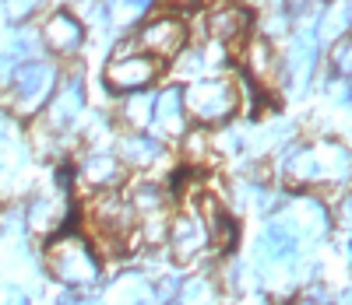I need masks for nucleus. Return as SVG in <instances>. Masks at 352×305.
Here are the masks:
<instances>
[{
  "label": "nucleus",
  "instance_id": "20e7f679",
  "mask_svg": "<svg viewBox=\"0 0 352 305\" xmlns=\"http://www.w3.org/2000/svg\"><path fill=\"white\" fill-rule=\"evenodd\" d=\"M56 91V67L46 60H28V64L14 67L11 74V106L21 116H32L46 109V102Z\"/></svg>",
  "mask_w": 352,
  "mask_h": 305
},
{
  "label": "nucleus",
  "instance_id": "f8f14e48",
  "mask_svg": "<svg viewBox=\"0 0 352 305\" xmlns=\"http://www.w3.org/2000/svg\"><path fill=\"white\" fill-rule=\"evenodd\" d=\"M78 179L85 182L88 190L106 193V190H113L116 182L124 179V165H120V158H116V155H109V151H92V155L81 158Z\"/></svg>",
  "mask_w": 352,
  "mask_h": 305
},
{
  "label": "nucleus",
  "instance_id": "aec40b11",
  "mask_svg": "<svg viewBox=\"0 0 352 305\" xmlns=\"http://www.w3.org/2000/svg\"><path fill=\"white\" fill-rule=\"evenodd\" d=\"M152 109H155V95H148V91H134V95L124 99L120 116H124V123L131 130H144L152 123Z\"/></svg>",
  "mask_w": 352,
  "mask_h": 305
},
{
  "label": "nucleus",
  "instance_id": "412c9836",
  "mask_svg": "<svg viewBox=\"0 0 352 305\" xmlns=\"http://www.w3.org/2000/svg\"><path fill=\"white\" fill-rule=\"evenodd\" d=\"M144 298H148V284L138 273H127L109 288V305H144Z\"/></svg>",
  "mask_w": 352,
  "mask_h": 305
},
{
  "label": "nucleus",
  "instance_id": "b1692460",
  "mask_svg": "<svg viewBox=\"0 0 352 305\" xmlns=\"http://www.w3.org/2000/svg\"><path fill=\"white\" fill-rule=\"evenodd\" d=\"M39 4L43 0H4V14H8V21L21 25V21H28L39 11Z\"/></svg>",
  "mask_w": 352,
  "mask_h": 305
},
{
  "label": "nucleus",
  "instance_id": "4be33fe9",
  "mask_svg": "<svg viewBox=\"0 0 352 305\" xmlns=\"http://www.w3.org/2000/svg\"><path fill=\"white\" fill-rule=\"evenodd\" d=\"M320 25H324V28H317L320 39H342L345 28H352V0H335Z\"/></svg>",
  "mask_w": 352,
  "mask_h": 305
},
{
  "label": "nucleus",
  "instance_id": "c85d7f7f",
  "mask_svg": "<svg viewBox=\"0 0 352 305\" xmlns=\"http://www.w3.org/2000/svg\"><path fill=\"white\" fill-rule=\"evenodd\" d=\"M338 225H342V228H352V197H345V200L338 204Z\"/></svg>",
  "mask_w": 352,
  "mask_h": 305
},
{
  "label": "nucleus",
  "instance_id": "7c9ffc66",
  "mask_svg": "<svg viewBox=\"0 0 352 305\" xmlns=\"http://www.w3.org/2000/svg\"><path fill=\"white\" fill-rule=\"evenodd\" d=\"M345 302H349V305H352V291H349V295H345Z\"/></svg>",
  "mask_w": 352,
  "mask_h": 305
},
{
  "label": "nucleus",
  "instance_id": "39448f33",
  "mask_svg": "<svg viewBox=\"0 0 352 305\" xmlns=\"http://www.w3.org/2000/svg\"><path fill=\"white\" fill-rule=\"evenodd\" d=\"M190 39V28L184 18H176V14H159V18H148L141 28H138V36H134V46L138 53L144 56H152L155 64L159 60H176L184 53Z\"/></svg>",
  "mask_w": 352,
  "mask_h": 305
},
{
  "label": "nucleus",
  "instance_id": "1a4fd4ad",
  "mask_svg": "<svg viewBox=\"0 0 352 305\" xmlns=\"http://www.w3.org/2000/svg\"><path fill=\"white\" fill-rule=\"evenodd\" d=\"M296 239H317L328 232V210L324 204H317V197H296L289 200L285 218H278Z\"/></svg>",
  "mask_w": 352,
  "mask_h": 305
},
{
  "label": "nucleus",
  "instance_id": "6e6552de",
  "mask_svg": "<svg viewBox=\"0 0 352 305\" xmlns=\"http://www.w3.org/2000/svg\"><path fill=\"white\" fill-rule=\"evenodd\" d=\"M85 112V84L78 77H67L64 84H56L53 99L46 102V119L43 123L50 130H67L74 127Z\"/></svg>",
  "mask_w": 352,
  "mask_h": 305
},
{
  "label": "nucleus",
  "instance_id": "6ab92c4d",
  "mask_svg": "<svg viewBox=\"0 0 352 305\" xmlns=\"http://www.w3.org/2000/svg\"><path fill=\"white\" fill-rule=\"evenodd\" d=\"M155 0H106V18L113 28H120V32H127V28H134L138 21H144V14L152 11Z\"/></svg>",
  "mask_w": 352,
  "mask_h": 305
},
{
  "label": "nucleus",
  "instance_id": "a211bd4d",
  "mask_svg": "<svg viewBox=\"0 0 352 305\" xmlns=\"http://www.w3.org/2000/svg\"><path fill=\"white\" fill-rule=\"evenodd\" d=\"M127 204H131L134 215H141L144 221H152V218H162L166 193H162V186H155V182H138V186L131 190V197H127Z\"/></svg>",
  "mask_w": 352,
  "mask_h": 305
},
{
  "label": "nucleus",
  "instance_id": "0eeeda50",
  "mask_svg": "<svg viewBox=\"0 0 352 305\" xmlns=\"http://www.w3.org/2000/svg\"><path fill=\"white\" fill-rule=\"evenodd\" d=\"M39 42L56 56H74L85 46V21L71 11H53L39 28Z\"/></svg>",
  "mask_w": 352,
  "mask_h": 305
},
{
  "label": "nucleus",
  "instance_id": "dca6fc26",
  "mask_svg": "<svg viewBox=\"0 0 352 305\" xmlns=\"http://www.w3.org/2000/svg\"><path fill=\"white\" fill-rule=\"evenodd\" d=\"M296 249H300V239L292 235L282 221H272L268 228H264L261 242H257V256L264 263H289V260H296Z\"/></svg>",
  "mask_w": 352,
  "mask_h": 305
},
{
  "label": "nucleus",
  "instance_id": "a878e982",
  "mask_svg": "<svg viewBox=\"0 0 352 305\" xmlns=\"http://www.w3.org/2000/svg\"><path fill=\"white\" fill-rule=\"evenodd\" d=\"M0 305H28V298L14 284H0Z\"/></svg>",
  "mask_w": 352,
  "mask_h": 305
},
{
  "label": "nucleus",
  "instance_id": "cd10ccee",
  "mask_svg": "<svg viewBox=\"0 0 352 305\" xmlns=\"http://www.w3.org/2000/svg\"><path fill=\"white\" fill-rule=\"evenodd\" d=\"M176 291H180V278H166V281L159 284V302H169Z\"/></svg>",
  "mask_w": 352,
  "mask_h": 305
},
{
  "label": "nucleus",
  "instance_id": "f257e3e1",
  "mask_svg": "<svg viewBox=\"0 0 352 305\" xmlns=\"http://www.w3.org/2000/svg\"><path fill=\"white\" fill-rule=\"evenodd\" d=\"M46 270L67 288H88L99 281L96 246L78 232H56L46 246Z\"/></svg>",
  "mask_w": 352,
  "mask_h": 305
},
{
  "label": "nucleus",
  "instance_id": "9b49d317",
  "mask_svg": "<svg viewBox=\"0 0 352 305\" xmlns=\"http://www.w3.org/2000/svg\"><path fill=\"white\" fill-rule=\"evenodd\" d=\"M204 21H208L204 28H208L212 39L232 46V42H240V39L247 36V28H250V11H247L243 4H236V0H226V4L212 8Z\"/></svg>",
  "mask_w": 352,
  "mask_h": 305
},
{
  "label": "nucleus",
  "instance_id": "9d476101",
  "mask_svg": "<svg viewBox=\"0 0 352 305\" xmlns=\"http://www.w3.org/2000/svg\"><path fill=\"white\" fill-rule=\"evenodd\" d=\"M243 67H247V77L264 91V88H275L282 81V56L275 53V46L257 36L247 42V53H243Z\"/></svg>",
  "mask_w": 352,
  "mask_h": 305
},
{
  "label": "nucleus",
  "instance_id": "bb28decb",
  "mask_svg": "<svg viewBox=\"0 0 352 305\" xmlns=\"http://www.w3.org/2000/svg\"><path fill=\"white\" fill-rule=\"evenodd\" d=\"M328 91H331V99H335V102H345V99L352 95V88H349V81H342V77H335Z\"/></svg>",
  "mask_w": 352,
  "mask_h": 305
},
{
  "label": "nucleus",
  "instance_id": "5701e85b",
  "mask_svg": "<svg viewBox=\"0 0 352 305\" xmlns=\"http://www.w3.org/2000/svg\"><path fill=\"white\" fill-rule=\"evenodd\" d=\"M331 67L342 81H352V36H342L335 39L331 46Z\"/></svg>",
  "mask_w": 352,
  "mask_h": 305
},
{
  "label": "nucleus",
  "instance_id": "c756f323",
  "mask_svg": "<svg viewBox=\"0 0 352 305\" xmlns=\"http://www.w3.org/2000/svg\"><path fill=\"white\" fill-rule=\"evenodd\" d=\"M320 302H324V291H314L310 298H300L296 305H320Z\"/></svg>",
  "mask_w": 352,
  "mask_h": 305
},
{
  "label": "nucleus",
  "instance_id": "423d86ee",
  "mask_svg": "<svg viewBox=\"0 0 352 305\" xmlns=\"http://www.w3.org/2000/svg\"><path fill=\"white\" fill-rule=\"evenodd\" d=\"M106 88L124 91V95H134V91H144L155 77H159V64L144 53H127V56H113L106 64Z\"/></svg>",
  "mask_w": 352,
  "mask_h": 305
},
{
  "label": "nucleus",
  "instance_id": "4468645a",
  "mask_svg": "<svg viewBox=\"0 0 352 305\" xmlns=\"http://www.w3.org/2000/svg\"><path fill=\"white\" fill-rule=\"evenodd\" d=\"M116 158H120V165H131V169H148V165L166 158V147H162L159 137L127 134V137H120V144H116Z\"/></svg>",
  "mask_w": 352,
  "mask_h": 305
},
{
  "label": "nucleus",
  "instance_id": "2eb2a0df",
  "mask_svg": "<svg viewBox=\"0 0 352 305\" xmlns=\"http://www.w3.org/2000/svg\"><path fill=\"white\" fill-rule=\"evenodd\" d=\"M169 246L180 260H190L197 249H204V242H208V232H204V221H197L194 215H176L169 221Z\"/></svg>",
  "mask_w": 352,
  "mask_h": 305
},
{
  "label": "nucleus",
  "instance_id": "393cba45",
  "mask_svg": "<svg viewBox=\"0 0 352 305\" xmlns=\"http://www.w3.org/2000/svg\"><path fill=\"white\" fill-rule=\"evenodd\" d=\"M208 134H197V130H190V134H184V147H187V155L194 158V162H201V155L208 151V141H204Z\"/></svg>",
  "mask_w": 352,
  "mask_h": 305
},
{
  "label": "nucleus",
  "instance_id": "ddd939ff",
  "mask_svg": "<svg viewBox=\"0 0 352 305\" xmlns=\"http://www.w3.org/2000/svg\"><path fill=\"white\" fill-rule=\"evenodd\" d=\"M152 123L166 134V137H184L187 134V106H184V88H166L155 95V109H152Z\"/></svg>",
  "mask_w": 352,
  "mask_h": 305
},
{
  "label": "nucleus",
  "instance_id": "7ed1b4c3",
  "mask_svg": "<svg viewBox=\"0 0 352 305\" xmlns=\"http://www.w3.org/2000/svg\"><path fill=\"white\" fill-rule=\"evenodd\" d=\"M184 106L194 119H201V123H222V119H229L232 112H236L240 88L232 81H226V77H215V74L197 77L184 91Z\"/></svg>",
  "mask_w": 352,
  "mask_h": 305
},
{
  "label": "nucleus",
  "instance_id": "f03ea898",
  "mask_svg": "<svg viewBox=\"0 0 352 305\" xmlns=\"http://www.w3.org/2000/svg\"><path fill=\"white\" fill-rule=\"evenodd\" d=\"M285 172H289L292 182H303V186H314V182H335V179H345L352 172V155L335 141L307 144V147H296L289 155Z\"/></svg>",
  "mask_w": 352,
  "mask_h": 305
},
{
  "label": "nucleus",
  "instance_id": "f3484780",
  "mask_svg": "<svg viewBox=\"0 0 352 305\" xmlns=\"http://www.w3.org/2000/svg\"><path fill=\"white\" fill-rule=\"evenodd\" d=\"M60 221H64V197H36L28 207V228L39 235L56 232Z\"/></svg>",
  "mask_w": 352,
  "mask_h": 305
}]
</instances>
